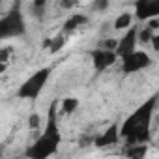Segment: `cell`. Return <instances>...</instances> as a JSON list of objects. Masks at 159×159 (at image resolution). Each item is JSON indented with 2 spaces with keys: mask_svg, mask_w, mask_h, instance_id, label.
<instances>
[{
  "mask_svg": "<svg viewBox=\"0 0 159 159\" xmlns=\"http://www.w3.org/2000/svg\"><path fill=\"white\" fill-rule=\"evenodd\" d=\"M26 32V25H25V17H23V10H21V2L17 0L15 6L0 19V38L8 39V38H19Z\"/></svg>",
  "mask_w": 159,
  "mask_h": 159,
  "instance_id": "obj_3",
  "label": "cell"
},
{
  "mask_svg": "<svg viewBox=\"0 0 159 159\" xmlns=\"http://www.w3.org/2000/svg\"><path fill=\"white\" fill-rule=\"evenodd\" d=\"M152 64V58L144 51H133L125 58H122V71L124 73H137L140 69H146Z\"/></svg>",
  "mask_w": 159,
  "mask_h": 159,
  "instance_id": "obj_5",
  "label": "cell"
},
{
  "mask_svg": "<svg viewBox=\"0 0 159 159\" xmlns=\"http://www.w3.org/2000/svg\"><path fill=\"white\" fill-rule=\"evenodd\" d=\"M152 47L159 52V34H153V38H152Z\"/></svg>",
  "mask_w": 159,
  "mask_h": 159,
  "instance_id": "obj_21",
  "label": "cell"
},
{
  "mask_svg": "<svg viewBox=\"0 0 159 159\" xmlns=\"http://www.w3.org/2000/svg\"><path fill=\"white\" fill-rule=\"evenodd\" d=\"M49 77H51V67H41V69H38L36 73H32L26 81L19 86L17 98H19V99H36V98L41 94V90L45 88Z\"/></svg>",
  "mask_w": 159,
  "mask_h": 159,
  "instance_id": "obj_4",
  "label": "cell"
},
{
  "mask_svg": "<svg viewBox=\"0 0 159 159\" xmlns=\"http://www.w3.org/2000/svg\"><path fill=\"white\" fill-rule=\"evenodd\" d=\"M60 140H62V135H60L58 120H56V103H52L49 109V118H47L43 135H39L38 140L26 148L25 155L30 159H45V157L56 153Z\"/></svg>",
  "mask_w": 159,
  "mask_h": 159,
  "instance_id": "obj_2",
  "label": "cell"
},
{
  "mask_svg": "<svg viewBox=\"0 0 159 159\" xmlns=\"http://www.w3.org/2000/svg\"><path fill=\"white\" fill-rule=\"evenodd\" d=\"M79 109V99L77 98H66L62 101V112L64 114H73Z\"/></svg>",
  "mask_w": 159,
  "mask_h": 159,
  "instance_id": "obj_13",
  "label": "cell"
},
{
  "mask_svg": "<svg viewBox=\"0 0 159 159\" xmlns=\"http://www.w3.org/2000/svg\"><path fill=\"white\" fill-rule=\"evenodd\" d=\"M137 43H139V30L131 26V28H127L125 36L122 39H118V47H116L118 58H125L127 54L137 51Z\"/></svg>",
  "mask_w": 159,
  "mask_h": 159,
  "instance_id": "obj_8",
  "label": "cell"
},
{
  "mask_svg": "<svg viewBox=\"0 0 159 159\" xmlns=\"http://www.w3.org/2000/svg\"><path fill=\"white\" fill-rule=\"evenodd\" d=\"M131 23H133V15L131 13H122L114 19V30H127L131 28Z\"/></svg>",
  "mask_w": 159,
  "mask_h": 159,
  "instance_id": "obj_11",
  "label": "cell"
},
{
  "mask_svg": "<svg viewBox=\"0 0 159 159\" xmlns=\"http://www.w3.org/2000/svg\"><path fill=\"white\" fill-rule=\"evenodd\" d=\"M116 60H118L116 51L103 49V47L92 51V64H94V69H96V71H105V69L111 67Z\"/></svg>",
  "mask_w": 159,
  "mask_h": 159,
  "instance_id": "obj_7",
  "label": "cell"
},
{
  "mask_svg": "<svg viewBox=\"0 0 159 159\" xmlns=\"http://www.w3.org/2000/svg\"><path fill=\"white\" fill-rule=\"evenodd\" d=\"M157 107V94L137 107L120 125V135L127 144H142L150 140V122Z\"/></svg>",
  "mask_w": 159,
  "mask_h": 159,
  "instance_id": "obj_1",
  "label": "cell"
},
{
  "mask_svg": "<svg viewBox=\"0 0 159 159\" xmlns=\"http://www.w3.org/2000/svg\"><path fill=\"white\" fill-rule=\"evenodd\" d=\"M86 21H88L86 15H83V13H75V15H71V17L66 21V25H64V32H73L75 28L83 26Z\"/></svg>",
  "mask_w": 159,
  "mask_h": 159,
  "instance_id": "obj_10",
  "label": "cell"
},
{
  "mask_svg": "<svg viewBox=\"0 0 159 159\" xmlns=\"http://www.w3.org/2000/svg\"><path fill=\"white\" fill-rule=\"evenodd\" d=\"M109 4H111V0H94L92 2V11L101 13V11H105L109 8Z\"/></svg>",
  "mask_w": 159,
  "mask_h": 159,
  "instance_id": "obj_15",
  "label": "cell"
},
{
  "mask_svg": "<svg viewBox=\"0 0 159 159\" xmlns=\"http://www.w3.org/2000/svg\"><path fill=\"white\" fill-rule=\"evenodd\" d=\"M66 45V38L64 36H56V38H52V45H51V52H58L62 47Z\"/></svg>",
  "mask_w": 159,
  "mask_h": 159,
  "instance_id": "obj_16",
  "label": "cell"
},
{
  "mask_svg": "<svg viewBox=\"0 0 159 159\" xmlns=\"http://www.w3.org/2000/svg\"><path fill=\"white\" fill-rule=\"evenodd\" d=\"M146 152H148V146H146L144 142H142V144H129V148L125 150V155L139 159V157H144Z\"/></svg>",
  "mask_w": 159,
  "mask_h": 159,
  "instance_id": "obj_12",
  "label": "cell"
},
{
  "mask_svg": "<svg viewBox=\"0 0 159 159\" xmlns=\"http://www.w3.org/2000/svg\"><path fill=\"white\" fill-rule=\"evenodd\" d=\"M79 4V0H60V8L64 10H73Z\"/></svg>",
  "mask_w": 159,
  "mask_h": 159,
  "instance_id": "obj_19",
  "label": "cell"
},
{
  "mask_svg": "<svg viewBox=\"0 0 159 159\" xmlns=\"http://www.w3.org/2000/svg\"><path fill=\"white\" fill-rule=\"evenodd\" d=\"M39 124H41V118H39V114H30V118H28V127L30 129H38L39 127Z\"/></svg>",
  "mask_w": 159,
  "mask_h": 159,
  "instance_id": "obj_18",
  "label": "cell"
},
{
  "mask_svg": "<svg viewBox=\"0 0 159 159\" xmlns=\"http://www.w3.org/2000/svg\"><path fill=\"white\" fill-rule=\"evenodd\" d=\"M135 17L139 21H152L159 17V0H135Z\"/></svg>",
  "mask_w": 159,
  "mask_h": 159,
  "instance_id": "obj_6",
  "label": "cell"
},
{
  "mask_svg": "<svg viewBox=\"0 0 159 159\" xmlns=\"http://www.w3.org/2000/svg\"><path fill=\"white\" fill-rule=\"evenodd\" d=\"M47 2H49V0H34V15L36 17H41L43 15V10H45Z\"/></svg>",
  "mask_w": 159,
  "mask_h": 159,
  "instance_id": "obj_17",
  "label": "cell"
},
{
  "mask_svg": "<svg viewBox=\"0 0 159 159\" xmlns=\"http://www.w3.org/2000/svg\"><path fill=\"white\" fill-rule=\"evenodd\" d=\"M120 137H122V135H120V125H118V124H112L109 129H105L103 135L96 137L94 142H96L98 148H105V146H112V144H116Z\"/></svg>",
  "mask_w": 159,
  "mask_h": 159,
  "instance_id": "obj_9",
  "label": "cell"
},
{
  "mask_svg": "<svg viewBox=\"0 0 159 159\" xmlns=\"http://www.w3.org/2000/svg\"><path fill=\"white\" fill-rule=\"evenodd\" d=\"M153 38V28L152 26H146L144 30L139 32V43H150Z\"/></svg>",
  "mask_w": 159,
  "mask_h": 159,
  "instance_id": "obj_14",
  "label": "cell"
},
{
  "mask_svg": "<svg viewBox=\"0 0 159 159\" xmlns=\"http://www.w3.org/2000/svg\"><path fill=\"white\" fill-rule=\"evenodd\" d=\"M99 47H103V49H111V51H116V47H118V39H107V41H103Z\"/></svg>",
  "mask_w": 159,
  "mask_h": 159,
  "instance_id": "obj_20",
  "label": "cell"
}]
</instances>
